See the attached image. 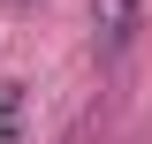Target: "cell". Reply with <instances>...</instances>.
I'll return each mask as SVG.
<instances>
[{
	"mask_svg": "<svg viewBox=\"0 0 152 144\" xmlns=\"http://www.w3.org/2000/svg\"><path fill=\"white\" fill-rule=\"evenodd\" d=\"M145 31V0H91V53L99 61H122Z\"/></svg>",
	"mask_w": 152,
	"mask_h": 144,
	"instance_id": "cell-1",
	"label": "cell"
},
{
	"mask_svg": "<svg viewBox=\"0 0 152 144\" xmlns=\"http://www.w3.org/2000/svg\"><path fill=\"white\" fill-rule=\"evenodd\" d=\"M23 106H31V99H23V84L8 76V84H0V144H23Z\"/></svg>",
	"mask_w": 152,
	"mask_h": 144,
	"instance_id": "cell-2",
	"label": "cell"
}]
</instances>
